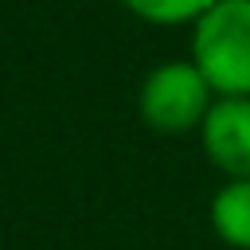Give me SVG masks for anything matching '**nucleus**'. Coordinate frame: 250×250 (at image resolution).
I'll return each mask as SVG.
<instances>
[{
	"mask_svg": "<svg viewBox=\"0 0 250 250\" xmlns=\"http://www.w3.org/2000/svg\"><path fill=\"white\" fill-rule=\"evenodd\" d=\"M191 62L215 98H250V0H215L191 23Z\"/></svg>",
	"mask_w": 250,
	"mask_h": 250,
	"instance_id": "1",
	"label": "nucleus"
},
{
	"mask_svg": "<svg viewBox=\"0 0 250 250\" xmlns=\"http://www.w3.org/2000/svg\"><path fill=\"white\" fill-rule=\"evenodd\" d=\"M215 102V90L207 86V78L195 70L191 59H168L156 62L137 94V109L145 117L148 129L156 133H188L199 129L207 109Z\"/></svg>",
	"mask_w": 250,
	"mask_h": 250,
	"instance_id": "2",
	"label": "nucleus"
},
{
	"mask_svg": "<svg viewBox=\"0 0 250 250\" xmlns=\"http://www.w3.org/2000/svg\"><path fill=\"white\" fill-rule=\"evenodd\" d=\"M199 141L227 180H250V98H215L199 125Z\"/></svg>",
	"mask_w": 250,
	"mask_h": 250,
	"instance_id": "3",
	"label": "nucleus"
},
{
	"mask_svg": "<svg viewBox=\"0 0 250 250\" xmlns=\"http://www.w3.org/2000/svg\"><path fill=\"white\" fill-rule=\"evenodd\" d=\"M211 230L234 246V250H250V180H227L215 195H211Z\"/></svg>",
	"mask_w": 250,
	"mask_h": 250,
	"instance_id": "4",
	"label": "nucleus"
},
{
	"mask_svg": "<svg viewBox=\"0 0 250 250\" xmlns=\"http://www.w3.org/2000/svg\"><path fill=\"white\" fill-rule=\"evenodd\" d=\"M121 4L148 23H195L215 0H121Z\"/></svg>",
	"mask_w": 250,
	"mask_h": 250,
	"instance_id": "5",
	"label": "nucleus"
}]
</instances>
